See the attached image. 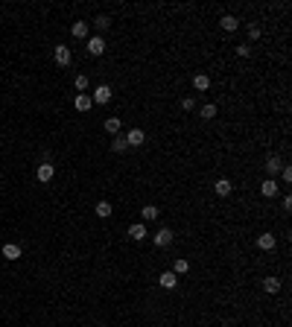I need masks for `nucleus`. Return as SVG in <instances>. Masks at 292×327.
<instances>
[{
	"label": "nucleus",
	"mask_w": 292,
	"mask_h": 327,
	"mask_svg": "<svg viewBox=\"0 0 292 327\" xmlns=\"http://www.w3.org/2000/svg\"><path fill=\"white\" fill-rule=\"evenodd\" d=\"M254 246H257V251H263V254H272V251L278 249V234H275V231H260V234L254 237Z\"/></svg>",
	"instance_id": "nucleus-1"
},
{
	"label": "nucleus",
	"mask_w": 292,
	"mask_h": 327,
	"mask_svg": "<svg viewBox=\"0 0 292 327\" xmlns=\"http://www.w3.org/2000/svg\"><path fill=\"white\" fill-rule=\"evenodd\" d=\"M175 243V231L173 228H158L155 234H152V246L155 249H170Z\"/></svg>",
	"instance_id": "nucleus-2"
},
{
	"label": "nucleus",
	"mask_w": 292,
	"mask_h": 327,
	"mask_svg": "<svg viewBox=\"0 0 292 327\" xmlns=\"http://www.w3.org/2000/svg\"><path fill=\"white\" fill-rule=\"evenodd\" d=\"M178 275H173L170 269H164V272H158V289H164V292H175L178 289Z\"/></svg>",
	"instance_id": "nucleus-3"
},
{
	"label": "nucleus",
	"mask_w": 292,
	"mask_h": 327,
	"mask_svg": "<svg viewBox=\"0 0 292 327\" xmlns=\"http://www.w3.org/2000/svg\"><path fill=\"white\" fill-rule=\"evenodd\" d=\"M111 96H114V91H111V85H97L94 88V94H91V99H94V105H108L111 102Z\"/></svg>",
	"instance_id": "nucleus-4"
},
{
	"label": "nucleus",
	"mask_w": 292,
	"mask_h": 327,
	"mask_svg": "<svg viewBox=\"0 0 292 327\" xmlns=\"http://www.w3.org/2000/svg\"><path fill=\"white\" fill-rule=\"evenodd\" d=\"M53 58H56L58 67H67V64L73 61V53H70L67 44H56V47H53Z\"/></svg>",
	"instance_id": "nucleus-5"
},
{
	"label": "nucleus",
	"mask_w": 292,
	"mask_h": 327,
	"mask_svg": "<svg viewBox=\"0 0 292 327\" xmlns=\"http://www.w3.org/2000/svg\"><path fill=\"white\" fill-rule=\"evenodd\" d=\"M231 193H234V181H231V178L222 175V178L214 181V196H216V199H228Z\"/></svg>",
	"instance_id": "nucleus-6"
},
{
	"label": "nucleus",
	"mask_w": 292,
	"mask_h": 327,
	"mask_svg": "<svg viewBox=\"0 0 292 327\" xmlns=\"http://www.w3.org/2000/svg\"><path fill=\"white\" fill-rule=\"evenodd\" d=\"M35 178H38L41 184H50V181L56 178V167H53L50 161H41V164H38V170H35Z\"/></svg>",
	"instance_id": "nucleus-7"
},
{
	"label": "nucleus",
	"mask_w": 292,
	"mask_h": 327,
	"mask_svg": "<svg viewBox=\"0 0 292 327\" xmlns=\"http://www.w3.org/2000/svg\"><path fill=\"white\" fill-rule=\"evenodd\" d=\"M105 47H108V44H105V38H102V35H91V38H88V44H85L88 56H102V53H105Z\"/></svg>",
	"instance_id": "nucleus-8"
},
{
	"label": "nucleus",
	"mask_w": 292,
	"mask_h": 327,
	"mask_svg": "<svg viewBox=\"0 0 292 327\" xmlns=\"http://www.w3.org/2000/svg\"><path fill=\"white\" fill-rule=\"evenodd\" d=\"M123 137H126V143H129L132 149H140V146L146 143V132H143V129H129Z\"/></svg>",
	"instance_id": "nucleus-9"
},
{
	"label": "nucleus",
	"mask_w": 292,
	"mask_h": 327,
	"mask_svg": "<svg viewBox=\"0 0 292 327\" xmlns=\"http://www.w3.org/2000/svg\"><path fill=\"white\" fill-rule=\"evenodd\" d=\"M281 167H284V158H281V155H269V158H266V164H263L266 178H275V175L281 173Z\"/></svg>",
	"instance_id": "nucleus-10"
},
{
	"label": "nucleus",
	"mask_w": 292,
	"mask_h": 327,
	"mask_svg": "<svg viewBox=\"0 0 292 327\" xmlns=\"http://www.w3.org/2000/svg\"><path fill=\"white\" fill-rule=\"evenodd\" d=\"M278 193H281L278 178H263V181H260V196H263V199H275Z\"/></svg>",
	"instance_id": "nucleus-11"
},
{
	"label": "nucleus",
	"mask_w": 292,
	"mask_h": 327,
	"mask_svg": "<svg viewBox=\"0 0 292 327\" xmlns=\"http://www.w3.org/2000/svg\"><path fill=\"white\" fill-rule=\"evenodd\" d=\"M281 287H284V281H281L278 275H266V278H263V284H260V289H263L266 295H278V292H281Z\"/></svg>",
	"instance_id": "nucleus-12"
},
{
	"label": "nucleus",
	"mask_w": 292,
	"mask_h": 327,
	"mask_svg": "<svg viewBox=\"0 0 292 327\" xmlns=\"http://www.w3.org/2000/svg\"><path fill=\"white\" fill-rule=\"evenodd\" d=\"M219 26H222V32L234 35V32L240 29V18H237V15H231V12H225V15L219 18Z\"/></svg>",
	"instance_id": "nucleus-13"
},
{
	"label": "nucleus",
	"mask_w": 292,
	"mask_h": 327,
	"mask_svg": "<svg viewBox=\"0 0 292 327\" xmlns=\"http://www.w3.org/2000/svg\"><path fill=\"white\" fill-rule=\"evenodd\" d=\"M73 108H76L79 114H91V108H94L91 94H76V96H73Z\"/></svg>",
	"instance_id": "nucleus-14"
},
{
	"label": "nucleus",
	"mask_w": 292,
	"mask_h": 327,
	"mask_svg": "<svg viewBox=\"0 0 292 327\" xmlns=\"http://www.w3.org/2000/svg\"><path fill=\"white\" fill-rule=\"evenodd\" d=\"M146 237H149V231H146V225H143V222L129 225V240H132V243H143Z\"/></svg>",
	"instance_id": "nucleus-15"
},
{
	"label": "nucleus",
	"mask_w": 292,
	"mask_h": 327,
	"mask_svg": "<svg viewBox=\"0 0 292 327\" xmlns=\"http://www.w3.org/2000/svg\"><path fill=\"white\" fill-rule=\"evenodd\" d=\"M170 272H173V275H178V278L190 275V260H187V257H173V266H170Z\"/></svg>",
	"instance_id": "nucleus-16"
},
{
	"label": "nucleus",
	"mask_w": 292,
	"mask_h": 327,
	"mask_svg": "<svg viewBox=\"0 0 292 327\" xmlns=\"http://www.w3.org/2000/svg\"><path fill=\"white\" fill-rule=\"evenodd\" d=\"M88 26H91L88 20H73V23H70V35H73L76 41H85V38H88Z\"/></svg>",
	"instance_id": "nucleus-17"
},
{
	"label": "nucleus",
	"mask_w": 292,
	"mask_h": 327,
	"mask_svg": "<svg viewBox=\"0 0 292 327\" xmlns=\"http://www.w3.org/2000/svg\"><path fill=\"white\" fill-rule=\"evenodd\" d=\"M216 114H219V108H216V102H205V105L199 108V117H202L205 123H214V120H216Z\"/></svg>",
	"instance_id": "nucleus-18"
},
{
	"label": "nucleus",
	"mask_w": 292,
	"mask_h": 327,
	"mask_svg": "<svg viewBox=\"0 0 292 327\" xmlns=\"http://www.w3.org/2000/svg\"><path fill=\"white\" fill-rule=\"evenodd\" d=\"M94 213H97V216H99V219H108V216H111V213H114V205H111V202H108V199H99V202H97V205H94Z\"/></svg>",
	"instance_id": "nucleus-19"
},
{
	"label": "nucleus",
	"mask_w": 292,
	"mask_h": 327,
	"mask_svg": "<svg viewBox=\"0 0 292 327\" xmlns=\"http://www.w3.org/2000/svg\"><path fill=\"white\" fill-rule=\"evenodd\" d=\"M140 216H143V222H158V216H161V208L149 202V205H143V208H140Z\"/></svg>",
	"instance_id": "nucleus-20"
},
{
	"label": "nucleus",
	"mask_w": 292,
	"mask_h": 327,
	"mask_svg": "<svg viewBox=\"0 0 292 327\" xmlns=\"http://www.w3.org/2000/svg\"><path fill=\"white\" fill-rule=\"evenodd\" d=\"M102 129H105V132L114 137V135H120V129H123V120H120V117H105V120H102Z\"/></svg>",
	"instance_id": "nucleus-21"
},
{
	"label": "nucleus",
	"mask_w": 292,
	"mask_h": 327,
	"mask_svg": "<svg viewBox=\"0 0 292 327\" xmlns=\"http://www.w3.org/2000/svg\"><path fill=\"white\" fill-rule=\"evenodd\" d=\"M211 85H214V82H211L208 73H193V88H196V91H211Z\"/></svg>",
	"instance_id": "nucleus-22"
},
{
	"label": "nucleus",
	"mask_w": 292,
	"mask_h": 327,
	"mask_svg": "<svg viewBox=\"0 0 292 327\" xmlns=\"http://www.w3.org/2000/svg\"><path fill=\"white\" fill-rule=\"evenodd\" d=\"M126 149H129L126 137H123V135H114V137H111V152H114V155H123Z\"/></svg>",
	"instance_id": "nucleus-23"
},
{
	"label": "nucleus",
	"mask_w": 292,
	"mask_h": 327,
	"mask_svg": "<svg viewBox=\"0 0 292 327\" xmlns=\"http://www.w3.org/2000/svg\"><path fill=\"white\" fill-rule=\"evenodd\" d=\"M20 254H23V251H20L18 243H6V246H3V257H6V260H18Z\"/></svg>",
	"instance_id": "nucleus-24"
},
{
	"label": "nucleus",
	"mask_w": 292,
	"mask_h": 327,
	"mask_svg": "<svg viewBox=\"0 0 292 327\" xmlns=\"http://www.w3.org/2000/svg\"><path fill=\"white\" fill-rule=\"evenodd\" d=\"M111 23H114V20H111V15H97V18H94V26H97L99 32H108V29H111Z\"/></svg>",
	"instance_id": "nucleus-25"
},
{
	"label": "nucleus",
	"mask_w": 292,
	"mask_h": 327,
	"mask_svg": "<svg viewBox=\"0 0 292 327\" xmlns=\"http://www.w3.org/2000/svg\"><path fill=\"white\" fill-rule=\"evenodd\" d=\"M234 56L237 58H252V44L246 41V44H234Z\"/></svg>",
	"instance_id": "nucleus-26"
},
{
	"label": "nucleus",
	"mask_w": 292,
	"mask_h": 327,
	"mask_svg": "<svg viewBox=\"0 0 292 327\" xmlns=\"http://www.w3.org/2000/svg\"><path fill=\"white\" fill-rule=\"evenodd\" d=\"M88 85H91V79H88V73H79V76L73 79V88H76L79 94H85V91H88Z\"/></svg>",
	"instance_id": "nucleus-27"
},
{
	"label": "nucleus",
	"mask_w": 292,
	"mask_h": 327,
	"mask_svg": "<svg viewBox=\"0 0 292 327\" xmlns=\"http://www.w3.org/2000/svg\"><path fill=\"white\" fill-rule=\"evenodd\" d=\"M193 108H196V96H190V94H187V96H181V111H184V114H190Z\"/></svg>",
	"instance_id": "nucleus-28"
},
{
	"label": "nucleus",
	"mask_w": 292,
	"mask_h": 327,
	"mask_svg": "<svg viewBox=\"0 0 292 327\" xmlns=\"http://www.w3.org/2000/svg\"><path fill=\"white\" fill-rule=\"evenodd\" d=\"M260 38H263V29L260 26H249V44L252 41H260Z\"/></svg>",
	"instance_id": "nucleus-29"
},
{
	"label": "nucleus",
	"mask_w": 292,
	"mask_h": 327,
	"mask_svg": "<svg viewBox=\"0 0 292 327\" xmlns=\"http://www.w3.org/2000/svg\"><path fill=\"white\" fill-rule=\"evenodd\" d=\"M281 181H284V184H292V167L290 164L281 167Z\"/></svg>",
	"instance_id": "nucleus-30"
},
{
	"label": "nucleus",
	"mask_w": 292,
	"mask_h": 327,
	"mask_svg": "<svg viewBox=\"0 0 292 327\" xmlns=\"http://www.w3.org/2000/svg\"><path fill=\"white\" fill-rule=\"evenodd\" d=\"M281 208H284V213H290V211H292V196H290V193H284V199H281Z\"/></svg>",
	"instance_id": "nucleus-31"
}]
</instances>
